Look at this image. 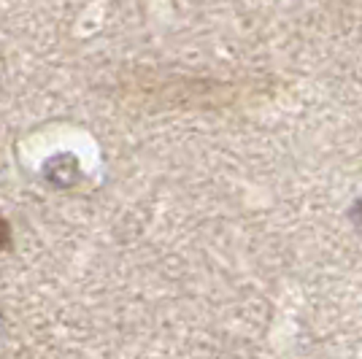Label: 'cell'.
<instances>
[{"mask_svg":"<svg viewBox=\"0 0 362 359\" xmlns=\"http://www.w3.org/2000/svg\"><path fill=\"white\" fill-rule=\"evenodd\" d=\"M8 243V227H6V222H3V216H0V249Z\"/></svg>","mask_w":362,"mask_h":359,"instance_id":"6da1fadb","label":"cell"}]
</instances>
